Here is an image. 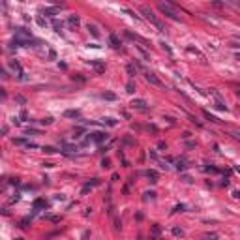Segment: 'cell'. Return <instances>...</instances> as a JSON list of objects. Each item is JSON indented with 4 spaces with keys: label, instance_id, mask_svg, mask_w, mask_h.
Masks as SVG:
<instances>
[{
    "label": "cell",
    "instance_id": "cell-23",
    "mask_svg": "<svg viewBox=\"0 0 240 240\" xmlns=\"http://www.w3.org/2000/svg\"><path fill=\"white\" fill-rule=\"evenodd\" d=\"M53 26H54V30H57V32H60V30H62V23H58V21H54Z\"/></svg>",
    "mask_w": 240,
    "mask_h": 240
},
{
    "label": "cell",
    "instance_id": "cell-13",
    "mask_svg": "<svg viewBox=\"0 0 240 240\" xmlns=\"http://www.w3.org/2000/svg\"><path fill=\"white\" fill-rule=\"evenodd\" d=\"M146 177L150 178V182H158V178H159L156 171H146Z\"/></svg>",
    "mask_w": 240,
    "mask_h": 240
},
{
    "label": "cell",
    "instance_id": "cell-32",
    "mask_svg": "<svg viewBox=\"0 0 240 240\" xmlns=\"http://www.w3.org/2000/svg\"><path fill=\"white\" fill-rule=\"evenodd\" d=\"M231 47H235V49H240V43H238V41H233V43H231Z\"/></svg>",
    "mask_w": 240,
    "mask_h": 240
},
{
    "label": "cell",
    "instance_id": "cell-15",
    "mask_svg": "<svg viewBox=\"0 0 240 240\" xmlns=\"http://www.w3.org/2000/svg\"><path fill=\"white\" fill-rule=\"evenodd\" d=\"M126 92H129V94L135 92V83H133V81H129V83L126 84Z\"/></svg>",
    "mask_w": 240,
    "mask_h": 240
},
{
    "label": "cell",
    "instance_id": "cell-18",
    "mask_svg": "<svg viewBox=\"0 0 240 240\" xmlns=\"http://www.w3.org/2000/svg\"><path fill=\"white\" fill-rule=\"evenodd\" d=\"M174 236H184V231H182V229L180 227H173V231H171Z\"/></svg>",
    "mask_w": 240,
    "mask_h": 240
},
{
    "label": "cell",
    "instance_id": "cell-7",
    "mask_svg": "<svg viewBox=\"0 0 240 240\" xmlns=\"http://www.w3.org/2000/svg\"><path fill=\"white\" fill-rule=\"evenodd\" d=\"M132 105H133L135 109H139V111H146V109H148L145 100H133V101H132Z\"/></svg>",
    "mask_w": 240,
    "mask_h": 240
},
{
    "label": "cell",
    "instance_id": "cell-19",
    "mask_svg": "<svg viewBox=\"0 0 240 240\" xmlns=\"http://www.w3.org/2000/svg\"><path fill=\"white\" fill-rule=\"evenodd\" d=\"M64 115H66L68 118H77V116H79V111H66Z\"/></svg>",
    "mask_w": 240,
    "mask_h": 240
},
{
    "label": "cell",
    "instance_id": "cell-28",
    "mask_svg": "<svg viewBox=\"0 0 240 240\" xmlns=\"http://www.w3.org/2000/svg\"><path fill=\"white\" fill-rule=\"evenodd\" d=\"M15 100H17L19 103H25V101H26V100H25V98H23V96H15Z\"/></svg>",
    "mask_w": 240,
    "mask_h": 240
},
{
    "label": "cell",
    "instance_id": "cell-1",
    "mask_svg": "<svg viewBox=\"0 0 240 240\" xmlns=\"http://www.w3.org/2000/svg\"><path fill=\"white\" fill-rule=\"evenodd\" d=\"M141 13H143V15L150 21V23H152V25H154V26L159 30V32H165V26H163V23H161V21L154 15V12H152V9H150L148 6H141Z\"/></svg>",
    "mask_w": 240,
    "mask_h": 240
},
{
    "label": "cell",
    "instance_id": "cell-4",
    "mask_svg": "<svg viewBox=\"0 0 240 240\" xmlns=\"http://www.w3.org/2000/svg\"><path fill=\"white\" fill-rule=\"evenodd\" d=\"M88 64H90V66L98 71V73H103L105 71V64L103 62H98V60H88Z\"/></svg>",
    "mask_w": 240,
    "mask_h": 240
},
{
    "label": "cell",
    "instance_id": "cell-26",
    "mask_svg": "<svg viewBox=\"0 0 240 240\" xmlns=\"http://www.w3.org/2000/svg\"><path fill=\"white\" fill-rule=\"evenodd\" d=\"M154 191H150V193H145V201H148V199H154Z\"/></svg>",
    "mask_w": 240,
    "mask_h": 240
},
{
    "label": "cell",
    "instance_id": "cell-35",
    "mask_svg": "<svg viewBox=\"0 0 240 240\" xmlns=\"http://www.w3.org/2000/svg\"><path fill=\"white\" fill-rule=\"evenodd\" d=\"M150 240H161V238H158V236H150Z\"/></svg>",
    "mask_w": 240,
    "mask_h": 240
},
{
    "label": "cell",
    "instance_id": "cell-33",
    "mask_svg": "<svg viewBox=\"0 0 240 240\" xmlns=\"http://www.w3.org/2000/svg\"><path fill=\"white\" fill-rule=\"evenodd\" d=\"M13 143H15V145H23L25 141H23V139H13Z\"/></svg>",
    "mask_w": 240,
    "mask_h": 240
},
{
    "label": "cell",
    "instance_id": "cell-30",
    "mask_svg": "<svg viewBox=\"0 0 240 240\" xmlns=\"http://www.w3.org/2000/svg\"><path fill=\"white\" fill-rule=\"evenodd\" d=\"M101 165H103V167H111V161H109V159H103Z\"/></svg>",
    "mask_w": 240,
    "mask_h": 240
},
{
    "label": "cell",
    "instance_id": "cell-6",
    "mask_svg": "<svg viewBox=\"0 0 240 240\" xmlns=\"http://www.w3.org/2000/svg\"><path fill=\"white\" fill-rule=\"evenodd\" d=\"M9 68H12V70H13L15 73H19V77H21V79H25V77H23V75H25V73H23V68L19 66V62L12 60V62H9Z\"/></svg>",
    "mask_w": 240,
    "mask_h": 240
},
{
    "label": "cell",
    "instance_id": "cell-17",
    "mask_svg": "<svg viewBox=\"0 0 240 240\" xmlns=\"http://www.w3.org/2000/svg\"><path fill=\"white\" fill-rule=\"evenodd\" d=\"M103 98H105V100H109V101H115V100H116V94H113V92H105Z\"/></svg>",
    "mask_w": 240,
    "mask_h": 240
},
{
    "label": "cell",
    "instance_id": "cell-10",
    "mask_svg": "<svg viewBox=\"0 0 240 240\" xmlns=\"http://www.w3.org/2000/svg\"><path fill=\"white\" fill-rule=\"evenodd\" d=\"M109 41H111V45H113L115 49H118V47H120V39H118L115 34H111V36H109Z\"/></svg>",
    "mask_w": 240,
    "mask_h": 240
},
{
    "label": "cell",
    "instance_id": "cell-3",
    "mask_svg": "<svg viewBox=\"0 0 240 240\" xmlns=\"http://www.w3.org/2000/svg\"><path fill=\"white\" fill-rule=\"evenodd\" d=\"M145 79L150 83V84H154V86H158V88H163V86H165V84H163L159 79H158V75H154V73H150V71H145Z\"/></svg>",
    "mask_w": 240,
    "mask_h": 240
},
{
    "label": "cell",
    "instance_id": "cell-16",
    "mask_svg": "<svg viewBox=\"0 0 240 240\" xmlns=\"http://www.w3.org/2000/svg\"><path fill=\"white\" fill-rule=\"evenodd\" d=\"M203 116H204V118H208V120H210V122H220V120H218L216 116H212V115H210L208 111H203Z\"/></svg>",
    "mask_w": 240,
    "mask_h": 240
},
{
    "label": "cell",
    "instance_id": "cell-36",
    "mask_svg": "<svg viewBox=\"0 0 240 240\" xmlns=\"http://www.w3.org/2000/svg\"><path fill=\"white\" fill-rule=\"evenodd\" d=\"M236 60H240V53H238V54H236Z\"/></svg>",
    "mask_w": 240,
    "mask_h": 240
},
{
    "label": "cell",
    "instance_id": "cell-14",
    "mask_svg": "<svg viewBox=\"0 0 240 240\" xmlns=\"http://www.w3.org/2000/svg\"><path fill=\"white\" fill-rule=\"evenodd\" d=\"M203 240H218V233H204Z\"/></svg>",
    "mask_w": 240,
    "mask_h": 240
},
{
    "label": "cell",
    "instance_id": "cell-12",
    "mask_svg": "<svg viewBox=\"0 0 240 240\" xmlns=\"http://www.w3.org/2000/svg\"><path fill=\"white\" fill-rule=\"evenodd\" d=\"M68 23H70L71 26H79V17H77V15H70V17H68Z\"/></svg>",
    "mask_w": 240,
    "mask_h": 240
},
{
    "label": "cell",
    "instance_id": "cell-31",
    "mask_svg": "<svg viewBox=\"0 0 240 240\" xmlns=\"http://www.w3.org/2000/svg\"><path fill=\"white\" fill-rule=\"evenodd\" d=\"M182 210H184V204H178L177 208H174V212H182Z\"/></svg>",
    "mask_w": 240,
    "mask_h": 240
},
{
    "label": "cell",
    "instance_id": "cell-20",
    "mask_svg": "<svg viewBox=\"0 0 240 240\" xmlns=\"http://www.w3.org/2000/svg\"><path fill=\"white\" fill-rule=\"evenodd\" d=\"M177 167H178V171L180 169H186V159H178L177 161Z\"/></svg>",
    "mask_w": 240,
    "mask_h": 240
},
{
    "label": "cell",
    "instance_id": "cell-21",
    "mask_svg": "<svg viewBox=\"0 0 240 240\" xmlns=\"http://www.w3.org/2000/svg\"><path fill=\"white\" fill-rule=\"evenodd\" d=\"M103 122H105L107 126H116V120H115V118H105Z\"/></svg>",
    "mask_w": 240,
    "mask_h": 240
},
{
    "label": "cell",
    "instance_id": "cell-8",
    "mask_svg": "<svg viewBox=\"0 0 240 240\" xmlns=\"http://www.w3.org/2000/svg\"><path fill=\"white\" fill-rule=\"evenodd\" d=\"M92 141H96V143H103V141L107 139V133H103V132H96V133H92V137H90Z\"/></svg>",
    "mask_w": 240,
    "mask_h": 240
},
{
    "label": "cell",
    "instance_id": "cell-5",
    "mask_svg": "<svg viewBox=\"0 0 240 240\" xmlns=\"http://www.w3.org/2000/svg\"><path fill=\"white\" fill-rule=\"evenodd\" d=\"M58 12H60L58 6H54V8H43V9H41V13H43V15H49V17H54Z\"/></svg>",
    "mask_w": 240,
    "mask_h": 240
},
{
    "label": "cell",
    "instance_id": "cell-24",
    "mask_svg": "<svg viewBox=\"0 0 240 240\" xmlns=\"http://www.w3.org/2000/svg\"><path fill=\"white\" fill-rule=\"evenodd\" d=\"M231 135H233L236 141H240V132H238V129H233V132H231Z\"/></svg>",
    "mask_w": 240,
    "mask_h": 240
},
{
    "label": "cell",
    "instance_id": "cell-25",
    "mask_svg": "<svg viewBox=\"0 0 240 240\" xmlns=\"http://www.w3.org/2000/svg\"><path fill=\"white\" fill-rule=\"evenodd\" d=\"M47 220H51V221H60V216H45Z\"/></svg>",
    "mask_w": 240,
    "mask_h": 240
},
{
    "label": "cell",
    "instance_id": "cell-2",
    "mask_svg": "<svg viewBox=\"0 0 240 240\" xmlns=\"http://www.w3.org/2000/svg\"><path fill=\"white\" fill-rule=\"evenodd\" d=\"M158 8H159V12H161L163 15H167L169 19H173V21H180V15L177 13V9H174L169 2H159Z\"/></svg>",
    "mask_w": 240,
    "mask_h": 240
},
{
    "label": "cell",
    "instance_id": "cell-38",
    "mask_svg": "<svg viewBox=\"0 0 240 240\" xmlns=\"http://www.w3.org/2000/svg\"><path fill=\"white\" fill-rule=\"evenodd\" d=\"M236 4H238V6H240V2H236Z\"/></svg>",
    "mask_w": 240,
    "mask_h": 240
},
{
    "label": "cell",
    "instance_id": "cell-34",
    "mask_svg": "<svg viewBox=\"0 0 240 240\" xmlns=\"http://www.w3.org/2000/svg\"><path fill=\"white\" fill-rule=\"evenodd\" d=\"M235 39H236V41L240 43V34H235Z\"/></svg>",
    "mask_w": 240,
    "mask_h": 240
},
{
    "label": "cell",
    "instance_id": "cell-27",
    "mask_svg": "<svg viewBox=\"0 0 240 240\" xmlns=\"http://www.w3.org/2000/svg\"><path fill=\"white\" fill-rule=\"evenodd\" d=\"M43 150H45V152H49V154H53V152H57V150H54L53 146H45V148H43Z\"/></svg>",
    "mask_w": 240,
    "mask_h": 240
},
{
    "label": "cell",
    "instance_id": "cell-37",
    "mask_svg": "<svg viewBox=\"0 0 240 240\" xmlns=\"http://www.w3.org/2000/svg\"><path fill=\"white\" fill-rule=\"evenodd\" d=\"M236 94H238V96H240V90H236Z\"/></svg>",
    "mask_w": 240,
    "mask_h": 240
},
{
    "label": "cell",
    "instance_id": "cell-29",
    "mask_svg": "<svg viewBox=\"0 0 240 240\" xmlns=\"http://www.w3.org/2000/svg\"><path fill=\"white\" fill-rule=\"evenodd\" d=\"M36 21H38V25H39V26H45V21H43V19H41V17H38V19H36Z\"/></svg>",
    "mask_w": 240,
    "mask_h": 240
},
{
    "label": "cell",
    "instance_id": "cell-22",
    "mask_svg": "<svg viewBox=\"0 0 240 240\" xmlns=\"http://www.w3.org/2000/svg\"><path fill=\"white\" fill-rule=\"evenodd\" d=\"M216 107L220 109V111H227V105H223V101H216Z\"/></svg>",
    "mask_w": 240,
    "mask_h": 240
},
{
    "label": "cell",
    "instance_id": "cell-9",
    "mask_svg": "<svg viewBox=\"0 0 240 240\" xmlns=\"http://www.w3.org/2000/svg\"><path fill=\"white\" fill-rule=\"evenodd\" d=\"M86 28H88V30H90V34H92L94 38H98V36H100V32H98V26H96V25H92V23H88V25H86Z\"/></svg>",
    "mask_w": 240,
    "mask_h": 240
},
{
    "label": "cell",
    "instance_id": "cell-11",
    "mask_svg": "<svg viewBox=\"0 0 240 240\" xmlns=\"http://www.w3.org/2000/svg\"><path fill=\"white\" fill-rule=\"evenodd\" d=\"M126 71H128V75H129V77H133V75L137 73V68L133 66V64H128V66H126Z\"/></svg>",
    "mask_w": 240,
    "mask_h": 240
}]
</instances>
